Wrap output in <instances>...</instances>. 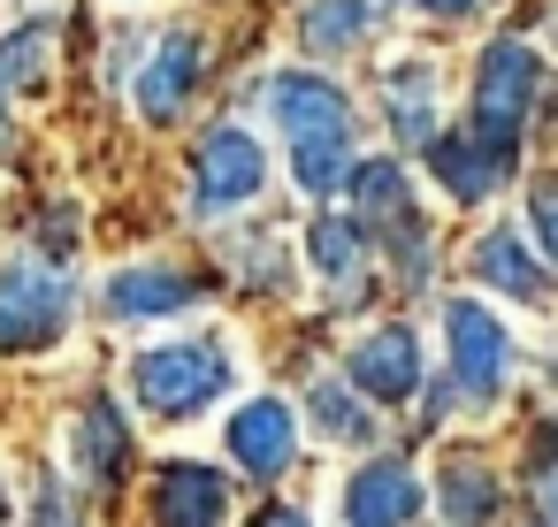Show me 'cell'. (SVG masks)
<instances>
[{"label":"cell","mask_w":558,"mask_h":527,"mask_svg":"<svg viewBox=\"0 0 558 527\" xmlns=\"http://www.w3.org/2000/svg\"><path fill=\"white\" fill-rule=\"evenodd\" d=\"M268 184V154L253 146V131L238 123H215L199 138V161H192V215H230V207H253Z\"/></svg>","instance_id":"obj_4"},{"label":"cell","mask_w":558,"mask_h":527,"mask_svg":"<svg viewBox=\"0 0 558 527\" xmlns=\"http://www.w3.org/2000/svg\"><path fill=\"white\" fill-rule=\"evenodd\" d=\"M100 306H108V321H169V314L199 306V283L177 275V268H161V260H146V268H123L100 291Z\"/></svg>","instance_id":"obj_11"},{"label":"cell","mask_w":558,"mask_h":527,"mask_svg":"<svg viewBox=\"0 0 558 527\" xmlns=\"http://www.w3.org/2000/svg\"><path fill=\"white\" fill-rule=\"evenodd\" d=\"M306 260H314L322 283L360 291V268H367V222H360V215H314V230H306Z\"/></svg>","instance_id":"obj_14"},{"label":"cell","mask_w":558,"mask_h":527,"mask_svg":"<svg viewBox=\"0 0 558 527\" xmlns=\"http://www.w3.org/2000/svg\"><path fill=\"white\" fill-rule=\"evenodd\" d=\"M47 62H54V24L47 16H32V24H16L9 39H0V77H9L16 93H39Z\"/></svg>","instance_id":"obj_19"},{"label":"cell","mask_w":558,"mask_h":527,"mask_svg":"<svg viewBox=\"0 0 558 527\" xmlns=\"http://www.w3.org/2000/svg\"><path fill=\"white\" fill-rule=\"evenodd\" d=\"M222 512H230V474L161 466V481H154V519L161 527H222Z\"/></svg>","instance_id":"obj_12"},{"label":"cell","mask_w":558,"mask_h":527,"mask_svg":"<svg viewBox=\"0 0 558 527\" xmlns=\"http://www.w3.org/2000/svg\"><path fill=\"white\" fill-rule=\"evenodd\" d=\"M421 504H428V489L405 458H367L344 481V527H413Z\"/></svg>","instance_id":"obj_8"},{"label":"cell","mask_w":558,"mask_h":527,"mask_svg":"<svg viewBox=\"0 0 558 527\" xmlns=\"http://www.w3.org/2000/svg\"><path fill=\"white\" fill-rule=\"evenodd\" d=\"M344 375H352V390H367L375 405H405V397L421 390V336H413L405 321H383V329H367V336L344 352Z\"/></svg>","instance_id":"obj_6"},{"label":"cell","mask_w":558,"mask_h":527,"mask_svg":"<svg viewBox=\"0 0 558 527\" xmlns=\"http://www.w3.org/2000/svg\"><path fill=\"white\" fill-rule=\"evenodd\" d=\"M222 451L245 466V474H283L291 458H299V413L283 405V397H245L238 413H230V428H222Z\"/></svg>","instance_id":"obj_9"},{"label":"cell","mask_w":558,"mask_h":527,"mask_svg":"<svg viewBox=\"0 0 558 527\" xmlns=\"http://www.w3.org/2000/svg\"><path fill=\"white\" fill-rule=\"evenodd\" d=\"M527 108H535V54H527L520 39L482 47V62H474V100H466V131H474L482 146L512 154Z\"/></svg>","instance_id":"obj_3"},{"label":"cell","mask_w":558,"mask_h":527,"mask_svg":"<svg viewBox=\"0 0 558 527\" xmlns=\"http://www.w3.org/2000/svg\"><path fill=\"white\" fill-rule=\"evenodd\" d=\"M192 93H199V39H192V32L154 39V54H146L138 77H131V108L161 131V123H177V115L192 108Z\"/></svg>","instance_id":"obj_7"},{"label":"cell","mask_w":558,"mask_h":527,"mask_svg":"<svg viewBox=\"0 0 558 527\" xmlns=\"http://www.w3.org/2000/svg\"><path fill=\"white\" fill-rule=\"evenodd\" d=\"M268 115L283 123V138H352V100L329 85V77H314V70H283V77H268Z\"/></svg>","instance_id":"obj_10"},{"label":"cell","mask_w":558,"mask_h":527,"mask_svg":"<svg viewBox=\"0 0 558 527\" xmlns=\"http://www.w3.org/2000/svg\"><path fill=\"white\" fill-rule=\"evenodd\" d=\"M77 314V283L54 260H9L0 268V352H47L62 344Z\"/></svg>","instance_id":"obj_2"},{"label":"cell","mask_w":558,"mask_h":527,"mask_svg":"<svg viewBox=\"0 0 558 527\" xmlns=\"http://www.w3.org/2000/svg\"><path fill=\"white\" fill-rule=\"evenodd\" d=\"M260 527H306V512H291V504H276V512H260Z\"/></svg>","instance_id":"obj_25"},{"label":"cell","mask_w":558,"mask_h":527,"mask_svg":"<svg viewBox=\"0 0 558 527\" xmlns=\"http://www.w3.org/2000/svg\"><path fill=\"white\" fill-rule=\"evenodd\" d=\"M505 161H512V154L482 146L474 131H466V138H436V146H428V169H436V176H444V192H451V199H466V207H482V199L497 192Z\"/></svg>","instance_id":"obj_13"},{"label":"cell","mask_w":558,"mask_h":527,"mask_svg":"<svg viewBox=\"0 0 558 527\" xmlns=\"http://www.w3.org/2000/svg\"><path fill=\"white\" fill-rule=\"evenodd\" d=\"M299 39H306L314 54H352V47L367 39V0H306Z\"/></svg>","instance_id":"obj_18"},{"label":"cell","mask_w":558,"mask_h":527,"mask_svg":"<svg viewBox=\"0 0 558 527\" xmlns=\"http://www.w3.org/2000/svg\"><path fill=\"white\" fill-rule=\"evenodd\" d=\"M444 344H451V390H459L466 405H489V397L505 390V367H512L505 321H497L489 306H474V298H451V306H444Z\"/></svg>","instance_id":"obj_5"},{"label":"cell","mask_w":558,"mask_h":527,"mask_svg":"<svg viewBox=\"0 0 558 527\" xmlns=\"http://www.w3.org/2000/svg\"><path fill=\"white\" fill-rule=\"evenodd\" d=\"M527 222H535V245H543L550 268H558V176H535V184H527Z\"/></svg>","instance_id":"obj_22"},{"label":"cell","mask_w":558,"mask_h":527,"mask_svg":"<svg viewBox=\"0 0 558 527\" xmlns=\"http://www.w3.org/2000/svg\"><path fill=\"white\" fill-rule=\"evenodd\" d=\"M9 93H16V85H9V77H0V115H9Z\"/></svg>","instance_id":"obj_26"},{"label":"cell","mask_w":558,"mask_h":527,"mask_svg":"<svg viewBox=\"0 0 558 527\" xmlns=\"http://www.w3.org/2000/svg\"><path fill=\"white\" fill-rule=\"evenodd\" d=\"M535 512H543V527H558V474L543 481V497H535Z\"/></svg>","instance_id":"obj_24"},{"label":"cell","mask_w":558,"mask_h":527,"mask_svg":"<svg viewBox=\"0 0 558 527\" xmlns=\"http://www.w3.org/2000/svg\"><path fill=\"white\" fill-rule=\"evenodd\" d=\"M123 451H131V436H123V413L108 405V397H93L85 413H77V458H85V474H116L123 466Z\"/></svg>","instance_id":"obj_20"},{"label":"cell","mask_w":558,"mask_h":527,"mask_svg":"<svg viewBox=\"0 0 558 527\" xmlns=\"http://www.w3.org/2000/svg\"><path fill=\"white\" fill-rule=\"evenodd\" d=\"M474 275L489 283V291H505V298H543V268L527 260V245L512 237V230H489L482 245H474Z\"/></svg>","instance_id":"obj_16"},{"label":"cell","mask_w":558,"mask_h":527,"mask_svg":"<svg viewBox=\"0 0 558 527\" xmlns=\"http://www.w3.org/2000/svg\"><path fill=\"white\" fill-rule=\"evenodd\" d=\"M413 9H421V16H466L474 0H413Z\"/></svg>","instance_id":"obj_23"},{"label":"cell","mask_w":558,"mask_h":527,"mask_svg":"<svg viewBox=\"0 0 558 527\" xmlns=\"http://www.w3.org/2000/svg\"><path fill=\"white\" fill-rule=\"evenodd\" d=\"M230 375H238V359H230L222 336H177V344L138 352L131 390H138L146 413H161V420H192V413H207V405L230 390Z\"/></svg>","instance_id":"obj_1"},{"label":"cell","mask_w":558,"mask_h":527,"mask_svg":"<svg viewBox=\"0 0 558 527\" xmlns=\"http://www.w3.org/2000/svg\"><path fill=\"white\" fill-rule=\"evenodd\" d=\"M497 504H505V489H497L489 466H474V458H451L444 466V519L451 527H489Z\"/></svg>","instance_id":"obj_17"},{"label":"cell","mask_w":558,"mask_h":527,"mask_svg":"<svg viewBox=\"0 0 558 527\" xmlns=\"http://www.w3.org/2000/svg\"><path fill=\"white\" fill-rule=\"evenodd\" d=\"M306 405H314V420H322V436H337V443H375V413H367V397H352L344 382H314L306 390Z\"/></svg>","instance_id":"obj_21"},{"label":"cell","mask_w":558,"mask_h":527,"mask_svg":"<svg viewBox=\"0 0 558 527\" xmlns=\"http://www.w3.org/2000/svg\"><path fill=\"white\" fill-rule=\"evenodd\" d=\"M390 131L398 146H436V70L428 62H398L390 70Z\"/></svg>","instance_id":"obj_15"}]
</instances>
